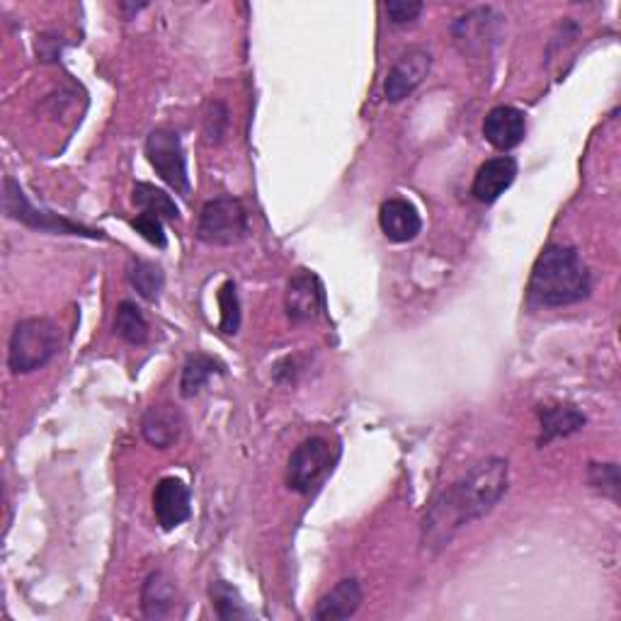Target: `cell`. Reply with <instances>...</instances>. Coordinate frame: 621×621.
<instances>
[{
    "mask_svg": "<svg viewBox=\"0 0 621 621\" xmlns=\"http://www.w3.org/2000/svg\"><path fill=\"white\" fill-rule=\"evenodd\" d=\"M508 461L493 457L473 467L464 479L451 483L447 490H442L423 520L425 549H445L464 524L486 518L508 493Z\"/></svg>",
    "mask_w": 621,
    "mask_h": 621,
    "instance_id": "obj_1",
    "label": "cell"
},
{
    "mask_svg": "<svg viewBox=\"0 0 621 621\" xmlns=\"http://www.w3.org/2000/svg\"><path fill=\"white\" fill-rule=\"evenodd\" d=\"M132 202L139 207L141 212H149L167 221L181 219V209H177V204L173 202V197L163 192V189H158L156 185L136 183L132 192Z\"/></svg>",
    "mask_w": 621,
    "mask_h": 621,
    "instance_id": "obj_19",
    "label": "cell"
},
{
    "mask_svg": "<svg viewBox=\"0 0 621 621\" xmlns=\"http://www.w3.org/2000/svg\"><path fill=\"white\" fill-rule=\"evenodd\" d=\"M378 226H382L384 236L394 244H408L413 240L420 228H423V219H420L418 209L403 197L386 199L378 209Z\"/></svg>",
    "mask_w": 621,
    "mask_h": 621,
    "instance_id": "obj_13",
    "label": "cell"
},
{
    "mask_svg": "<svg viewBox=\"0 0 621 621\" xmlns=\"http://www.w3.org/2000/svg\"><path fill=\"white\" fill-rule=\"evenodd\" d=\"M430 66H433V57L427 49H408L406 54L394 63V69L388 71L384 83V95L388 102H401L410 92H413L420 83L427 78Z\"/></svg>",
    "mask_w": 621,
    "mask_h": 621,
    "instance_id": "obj_8",
    "label": "cell"
},
{
    "mask_svg": "<svg viewBox=\"0 0 621 621\" xmlns=\"http://www.w3.org/2000/svg\"><path fill=\"white\" fill-rule=\"evenodd\" d=\"M364 599L362 585L357 577H345L333 591L325 595L313 609V619L319 621H335V619H350L357 609H360Z\"/></svg>",
    "mask_w": 621,
    "mask_h": 621,
    "instance_id": "obj_15",
    "label": "cell"
},
{
    "mask_svg": "<svg viewBox=\"0 0 621 621\" xmlns=\"http://www.w3.org/2000/svg\"><path fill=\"white\" fill-rule=\"evenodd\" d=\"M3 209L10 219L20 221L29 228L47 231V234H61V236H86V238H104L102 231H92L80 224H73V221L63 219L59 214L45 212V209H35L29 204L27 195L23 192L13 177H5L3 181Z\"/></svg>",
    "mask_w": 621,
    "mask_h": 621,
    "instance_id": "obj_6",
    "label": "cell"
},
{
    "mask_svg": "<svg viewBox=\"0 0 621 621\" xmlns=\"http://www.w3.org/2000/svg\"><path fill=\"white\" fill-rule=\"evenodd\" d=\"M335 461H338V447L328 437L303 439L289 457L287 486L301 496H311L328 479Z\"/></svg>",
    "mask_w": 621,
    "mask_h": 621,
    "instance_id": "obj_4",
    "label": "cell"
},
{
    "mask_svg": "<svg viewBox=\"0 0 621 621\" xmlns=\"http://www.w3.org/2000/svg\"><path fill=\"white\" fill-rule=\"evenodd\" d=\"M219 309H221V321L219 328L226 335H236L240 328V301L234 282H226L224 287L219 289Z\"/></svg>",
    "mask_w": 621,
    "mask_h": 621,
    "instance_id": "obj_24",
    "label": "cell"
},
{
    "mask_svg": "<svg viewBox=\"0 0 621 621\" xmlns=\"http://www.w3.org/2000/svg\"><path fill=\"white\" fill-rule=\"evenodd\" d=\"M134 228L139 231V234L149 240L151 246L156 248H165L167 246V238H165V228H163V219L149 214V212H141L139 216L134 219Z\"/></svg>",
    "mask_w": 621,
    "mask_h": 621,
    "instance_id": "obj_26",
    "label": "cell"
},
{
    "mask_svg": "<svg viewBox=\"0 0 621 621\" xmlns=\"http://www.w3.org/2000/svg\"><path fill=\"white\" fill-rule=\"evenodd\" d=\"M183 433L181 410L171 403H161L146 410L141 420V435L156 449L173 447Z\"/></svg>",
    "mask_w": 621,
    "mask_h": 621,
    "instance_id": "obj_14",
    "label": "cell"
},
{
    "mask_svg": "<svg viewBox=\"0 0 621 621\" xmlns=\"http://www.w3.org/2000/svg\"><path fill=\"white\" fill-rule=\"evenodd\" d=\"M126 277H129L132 287L139 291L146 301H156L158 297H161L165 277H163V270L153 265V262L134 260L129 265V272H126Z\"/></svg>",
    "mask_w": 621,
    "mask_h": 621,
    "instance_id": "obj_22",
    "label": "cell"
},
{
    "mask_svg": "<svg viewBox=\"0 0 621 621\" xmlns=\"http://www.w3.org/2000/svg\"><path fill=\"white\" fill-rule=\"evenodd\" d=\"M514 177H518V161L512 156L490 158V161L479 167L476 177H473L471 195L481 204H493L514 183Z\"/></svg>",
    "mask_w": 621,
    "mask_h": 621,
    "instance_id": "obj_12",
    "label": "cell"
},
{
    "mask_svg": "<svg viewBox=\"0 0 621 621\" xmlns=\"http://www.w3.org/2000/svg\"><path fill=\"white\" fill-rule=\"evenodd\" d=\"M214 374H224V367H221L214 357L209 355H189L187 362L183 367V378H181V394L185 398H192L199 392H202L204 384L212 378Z\"/></svg>",
    "mask_w": 621,
    "mask_h": 621,
    "instance_id": "obj_18",
    "label": "cell"
},
{
    "mask_svg": "<svg viewBox=\"0 0 621 621\" xmlns=\"http://www.w3.org/2000/svg\"><path fill=\"white\" fill-rule=\"evenodd\" d=\"M420 13H423V3H418V0H392V3H386V15L392 17L394 25L413 23Z\"/></svg>",
    "mask_w": 621,
    "mask_h": 621,
    "instance_id": "obj_27",
    "label": "cell"
},
{
    "mask_svg": "<svg viewBox=\"0 0 621 621\" xmlns=\"http://www.w3.org/2000/svg\"><path fill=\"white\" fill-rule=\"evenodd\" d=\"M284 309L291 323H309L323 311V284L309 270L294 272L284 294Z\"/></svg>",
    "mask_w": 621,
    "mask_h": 621,
    "instance_id": "obj_10",
    "label": "cell"
},
{
    "mask_svg": "<svg viewBox=\"0 0 621 621\" xmlns=\"http://www.w3.org/2000/svg\"><path fill=\"white\" fill-rule=\"evenodd\" d=\"M209 595H212V605H214V612L219 619L252 617V612L244 603V597H240L236 587L228 585L226 581H214L212 587H209Z\"/></svg>",
    "mask_w": 621,
    "mask_h": 621,
    "instance_id": "obj_23",
    "label": "cell"
},
{
    "mask_svg": "<svg viewBox=\"0 0 621 621\" xmlns=\"http://www.w3.org/2000/svg\"><path fill=\"white\" fill-rule=\"evenodd\" d=\"M587 481L595 490L603 493V496L612 498L619 502V467L617 464H591L587 471Z\"/></svg>",
    "mask_w": 621,
    "mask_h": 621,
    "instance_id": "obj_25",
    "label": "cell"
},
{
    "mask_svg": "<svg viewBox=\"0 0 621 621\" xmlns=\"http://www.w3.org/2000/svg\"><path fill=\"white\" fill-rule=\"evenodd\" d=\"M146 158L153 165V171L161 175L165 185H171L175 192H189V175H187V158L183 141L173 129H153L146 139Z\"/></svg>",
    "mask_w": 621,
    "mask_h": 621,
    "instance_id": "obj_7",
    "label": "cell"
},
{
    "mask_svg": "<svg viewBox=\"0 0 621 621\" xmlns=\"http://www.w3.org/2000/svg\"><path fill=\"white\" fill-rule=\"evenodd\" d=\"M542 420V435H539V447L551 445L554 439L559 437H571L577 430H583L585 415L581 410H575L571 406H551L539 410Z\"/></svg>",
    "mask_w": 621,
    "mask_h": 621,
    "instance_id": "obj_17",
    "label": "cell"
},
{
    "mask_svg": "<svg viewBox=\"0 0 621 621\" xmlns=\"http://www.w3.org/2000/svg\"><path fill=\"white\" fill-rule=\"evenodd\" d=\"M493 10L488 8H481V10H473V13L459 17V23L455 25V37H457V45L464 47V54L467 51L473 49V45L483 47L486 45V39L490 35V17Z\"/></svg>",
    "mask_w": 621,
    "mask_h": 621,
    "instance_id": "obj_21",
    "label": "cell"
},
{
    "mask_svg": "<svg viewBox=\"0 0 621 621\" xmlns=\"http://www.w3.org/2000/svg\"><path fill=\"white\" fill-rule=\"evenodd\" d=\"M483 136L498 151H512L527 136V117L512 104H498L483 120Z\"/></svg>",
    "mask_w": 621,
    "mask_h": 621,
    "instance_id": "obj_11",
    "label": "cell"
},
{
    "mask_svg": "<svg viewBox=\"0 0 621 621\" xmlns=\"http://www.w3.org/2000/svg\"><path fill=\"white\" fill-rule=\"evenodd\" d=\"M248 236V212L240 199L216 197L199 212L197 238L207 246H234Z\"/></svg>",
    "mask_w": 621,
    "mask_h": 621,
    "instance_id": "obj_5",
    "label": "cell"
},
{
    "mask_svg": "<svg viewBox=\"0 0 621 621\" xmlns=\"http://www.w3.org/2000/svg\"><path fill=\"white\" fill-rule=\"evenodd\" d=\"M61 347V331L49 319H25L10 335L8 367L13 374H29L54 360Z\"/></svg>",
    "mask_w": 621,
    "mask_h": 621,
    "instance_id": "obj_3",
    "label": "cell"
},
{
    "mask_svg": "<svg viewBox=\"0 0 621 621\" xmlns=\"http://www.w3.org/2000/svg\"><path fill=\"white\" fill-rule=\"evenodd\" d=\"M153 512L158 524L165 532L181 527L192 514V493L185 486V481L175 476H165L158 481L153 490Z\"/></svg>",
    "mask_w": 621,
    "mask_h": 621,
    "instance_id": "obj_9",
    "label": "cell"
},
{
    "mask_svg": "<svg viewBox=\"0 0 621 621\" xmlns=\"http://www.w3.org/2000/svg\"><path fill=\"white\" fill-rule=\"evenodd\" d=\"M114 333L129 345H144L149 340V323L134 301H122L114 315Z\"/></svg>",
    "mask_w": 621,
    "mask_h": 621,
    "instance_id": "obj_20",
    "label": "cell"
},
{
    "mask_svg": "<svg viewBox=\"0 0 621 621\" xmlns=\"http://www.w3.org/2000/svg\"><path fill=\"white\" fill-rule=\"evenodd\" d=\"M175 583L163 571H156L141 587V612L149 619H165L173 614L175 607Z\"/></svg>",
    "mask_w": 621,
    "mask_h": 621,
    "instance_id": "obj_16",
    "label": "cell"
},
{
    "mask_svg": "<svg viewBox=\"0 0 621 621\" xmlns=\"http://www.w3.org/2000/svg\"><path fill=\"white\" fill-rule=\"evenodd\" d=\"M593 277L581 252L573 246L554 244L534 262L530 277V301L534 307L559 309L591 297Z\"/></svg>",
    "mask_w": 621,
    "mask_h": 621,
    "instance_id": "obj_2",
    "label": "cell"
}]
</instances>
